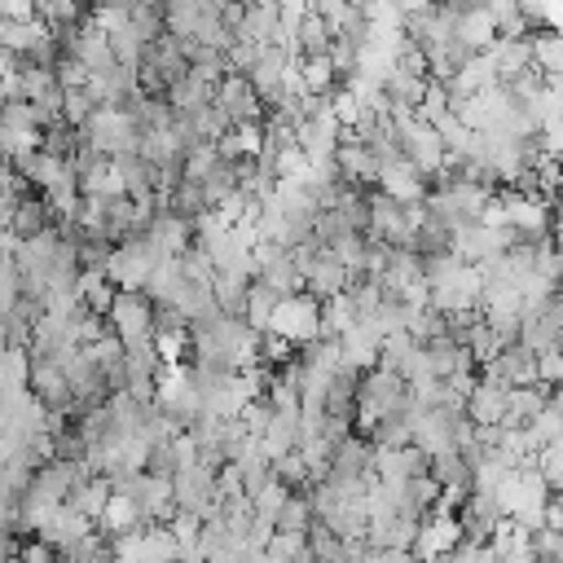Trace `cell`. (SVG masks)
<instances>
[{
    "instance_id": "cell-1",
    "label": "cell",
    "mask_w": 563,
    "mask_h": 563,
    "mask_svg": "<svg viewBox=\"0 0 563 563\" xmlns=\"http://www.w3.org/2000/svg\"><path fill=\"white\" fill-rule=\"evenodd\" d=\"M405 405H413V387H409L405 374L383 369V365L365 369L361 374V396H356V431L369 427V422H378L383 413L405 409Z\"/></svg>"
},
{
    "instance_id": "cell-2",
    "label": "cell",
    "mask_w": 563,
    "mask_h": 563,
    "mask_svg": "<svg viewBox=\"0 0 563 563\" xmlns=\"http://www.w3.org/2000/svg\"><path fill=\"white\" fill-rule=\"evenodd\" d=\"M79 132H84L88 145H97L101 154L119 158V154H136V150H141V132H145V128L132 119L128 106H101Z\"/></svg>"
},
{
    "instance_id": "cell-3",
    "label": "cell",
    "mask_w": 563,
    "mask_h": 563,
    "mask_svg": "<svg viewBox=\"0 0 563 563\" xmlns=\"http://www.w3.org/2000/svg\"><path fill=\"white\" fill-rule=\"evenodd\" d=\"M519 343H528L537 356L541 352H563V295H545V299H528L523 303V330Z\"/></svg>"
},
{
    "instance_id": "cell-4",
    "label": "cell",
    "mask_w": 563,
    "mask_h": 563,
    "mask_svg": "<svg viewBox=\"0 0 563 563\" xmlns=\"http://www.w3.org/2000/svg\"><path fill=\"white\" fill-rule=\"evenodd\" d=\"M158 264H163V251L150 238H132V242H119L114 246V260H110V273L106 277L119 290H145Z\"/></svg>"
},
{
    "instance_id": "cell-5",
    "label": "cell",
    "mask_w": 563,
    "mask_h": 563,
    "mask_svg": "<svg viewBox=\"0 0 563 563\" xmlns=\"http://www.w3.org/2000/svg\"><path fill=\"white\" fill-rule=\"evenodd\" d=\"M216 475L211 466L202 462H189L180 466V475L172 479L176 484V515H194V519H211L220 510V497H216Z\"/></svg>"
},
{
    "instance_id": "cell-6",
    "label": "cell",
    "mask_w": 563,
    "mask_h": 563,
    "mask_svg": "<svg viewBox=\"0 0 563 563\" xmlns=\"http://www.w3.org/2000/svg\"><path fill=\"white\" fill-rule=\"evenodd\" d=\"M268 334H282V339H290L295 347L321 339V299H312L308 290H303V295H286L282 308H277V317H273V330H268Z\"/></svg>"
},
{
    "instance_id": "cell-7",
    "label": "cell",
    "mask_w": 563,
    "mask_h": 563,
    "mask_svg": "<svg viewBox=\"0 0 563 563\" xmlns=\"http://www.w3.org/2000/svg\"><path fill=\"white\" fill-rule=\"evenodd\" d=\"M216 106L224 110V119L233 128H251V123L268 119V106L260 101V92H255V84L246 75H224L220 88H216Z\"/></svg>"
},
{
    "instance_id": "cell-8",
    "label": "cell",
    "mask_w": 563,
    "mask_h": 563,
    "mask_svg": "<svg viewBox=\"0 0 563 563\" xmlns=\"http://www.w3.org/2000/svg\"><path fill=\"white\" fill-rule=\"evenodd\" d=\"M479 374L501 387H532L541 383V356L528 343H506L488 365H479Z\"/></svg>"
},
{
    "instance_id": "cell-9",
    "label": "cell",
    "mask_w": 563,
    "mask_h": 563,
    "mask_svg": "<svg viewBox=\"0 0 563 563\" xmlns=\"http://www.w3.org/2000/svg\"><path fill=\"white\" fill-rule=\"evenodd\" d=\"M154 303L145 290H119L114 308H110V330L123 339V343H141V339H154Z\"/></svg>"
},
{
    "instance_id": "cell-10",
    "label": "cell",
    "mask_w": 563,
    "mask_h": 563,
    "mask_svg": "<svg viewBox=\"0 0 563 563\" xmlns=\"http://www.w3.org/2000/svg\"><path fill=\"white\" fill-rule=\"evenodd\" d=\"M510 391H515V387H501V383H493V378H484V374H479L475 391L466 396V418H471L475 427H506Z\"/></svg>"
},
{
    "instance_id": "cell-11",
    "label": "cell",
    "mask_w": 563,
    "mask_h": 563,
    "mask_svg": "<svg viewBox=\"0 0 563 563\" xmlns=\"http://www.w3.org/2000/svg\"><path fill=\"white\" fill-rule=\"evenodd\" d=\"M427 92H431V75H409V70L391 66L387 79H383V97H387L391 114H418Z\"/></svg>"
},
{
    "instance_id": "cell-12",
    "label": "cell",
    "mask_w": 563,
    "mask_h": 563,
    "mask_svg": "<svg viewBox=\"0 0 563 563\" xmlns=\"http://www.w3.org/2000/svg\"><path fill=\"white\" fill-rule=\"evenodd\" d=\"M418 405H405V409H396V413H383L378 422H369V427H361V435L374 444V449H405V444H413V431H418Z\"/></svg>"
},
{
    "instance_id": "cell-13",
    "label": "cell",
    "mask_w": 563,
    "mask_h": 563,
    "mask_svg": "<svg viewBox=\"0 0 563 563\" xmlns=\"http://www.w3.org/2000/svg\"><path fill=\"white\" fill-rule=\"evenodd\" d=\"M158 251H163V260H180L189 246H194V220H185V216H176V211H158L154 220H150V233H145Z\"/></svg>"
},
{
    "instance_id": "cell-14",
    "label": "cell",
    "mask_w": 563,
    "mask_h": 563,
    "mask_svg": "<svg viewBox=\"0 0 563 563\" xmlns=\"http://www.w3.org/2000/svg\"><path fill=\"white\" fill-rule=\"evenodd\" d=\"M422 352H427V365H431V374H435L440 383L479 369L475 352H471L466 343H457V339H431V343H422Z\"/></svg>"
},
{
    "instance_id": "cell-15",
    "label": "cell",
    "mask_w": 563,
    "mask_h": 563,
    "mask_svg": "<svg viewBox=\"0 0 563 563\" xmlns=\"http://www.w3.org/2000/svg\"><path fill=\"white\" fill-rule=\"evenodd\" d=\"M216 88H220V75L216 70H202V66H194L172 92H167V101L176 106V114H194V110H202V106H211L216 101Z\"/></svg>"
},
{
    "instance_id": "cell-16",
    "label": "cell",
    "mask_w": 563,
    "mask_h": 563,
    "mask_svg": "<svg viewBox=\"0 0 563 563\" xmlns=\"http://www.w3.org/2000/svg\"><path fill=\"white\" fill-rule=\"evenodd\" d=\"M9 167H13V163H9ZM18 172H22V176H26V185H31L35 194H44V198H48L57 185H66V180L75 176V167H70L66 158L48 154V150H40V154H31L26 163H18Z\"/></svg>"
},
{
    "instance_id": "cell-17",
    "label": "cell",
    "mask_w": 563,
    "mask_h": 563,
    "mask_svg": "<svg viewBox=\"0 0 563 563\" xmlns=\"http://www.w3.org/2000/svg\"><path fill=\"white\" fill-rule=\"evenodd\" d=\"M110 501H114V484L106 479V475H84L79 484H75V493H70V510H79L84 519H92V523H101L106 519V510H110Z\"/></svg>"
},
{
    "instance_id": "cell-18",
    "label": "cell",
    "mask_w": 563,
    "mask_h": 563,
    "mask_svg": "<svg viewBox=\"0 0 563 563\" xmlns=\"http://www.w3.org/2000/svg\"><path fill=\"white\" fill-rule=\"evenodd\" d=\"M70 62H79L88 75H106L110 66H119V57H114V48H110V35H106L101 26H84V35H79Z\"/></svg>"
},
{
    "instance_id": "cell-19",
    "label": "cell",
    "mask_w": 563,
    "mask_h": 563,
    "mask_svg": "<svg viewBox=\"0 0 563 563\" xmlns=\"http://www.w3.org/2000/svg\"><path fill=\"white\" fill-rule=\"evenodd\" d=\"M330 44H334V26H330L317 9H308L303 22H299V31H295V57H299V62H308V57H330Z\"/></svg>"
},
{
    "instance_id": "cell-20",
    "label": "cell",
    "mask_w": 563,
    "mask_h": 563,
    "mask_svg": "<svg viewBox=\"0 0 563 563\" xmlns=\"http://www.w3.org/2000/svg\"><path fill=\"white\" fill-rule=\"evenodd\" d=\"M75 176H79L84 198H114V194H123V180H119V172H114V158H110V154H97L92 163L75 167Z\"/></svg>"
},
{
    "instance_id": "cell-21",
    "label": "cell",
    "mask_w": 563,
    "mask_h": 563,
    "mask_svg": "<svg viewBox=\"0 0 563 563\" xmlns=\"http://www.w3.org/2000/svg\"><path fill=\"white\" fill-rule=\"evenodd\" d=\"M427 475H431L440 488H462V493L475 488V471H471V462H466L462 449H440V453H431Z\"/></svg>"
},
{
    "instance_id": "cell-22",
    "label": "cell",
    "mask_w": 563,
    "mask_h": 563,
    "mask_svg": "<svg viewBox=\"0 0 563 563\" xmlns=\"http://www.w3.org/2000/svg\"><path fill=\"white\" fill-rule=\"evenodd\" d=\"M554 396V387L550 383H532V387H515L510 391V409H506V427H528L541 409H545V400Z\"/></svg>"
},
{
    "instance_id": "cell-23",
    "label": "cell",
    "mask_w": 563,
    "mask_h": 563,
    "mask_svg": "<svg viewBox=\"0 0 563 563\" xmlns=\"http://www.w3.org/2000/svg\"><path fill=\"white\" fill-rule=\"evenodd\" d=\"M163 207H167V211H176V216H185V220H202V216L211 211V202H207V189H202L198 180H185V176H180V180L167 189Z\"/></svg>"
},
{
    "instance_id": "cell-24",
    "label": "cell",
    "mask_w": 563,
    "mask_h": 563,
    "mask_svg": "<svg viewBox=\"0 0 563 563\" xmlns=\"http://www.w3.org/2000/svg\"><path fill=\"white\" fill-rule=\"evenodd\" d=\"M282 290H273V286H264V282H255L251 286V299H246V325L251 330H260V334H268L273 330V317H277V308H282Z\"/></svg>"
},
{
    "instance_id": "cell-25",
    "label": "cell",
    "mask_w": 563,
    "mask_h": 563,
    "mask_svg": "<svg viewBox=\"0 0 563 563\" xmlns=\"http://www.w3.org/2000/svg\"><path fill=\"white\" fill-rule=\"evenodd\" d=\"M532 57H537V70L545 79H563V31H550L541 26L532 35Z\"/></svg>"
},
{
    "instance_id": "cell-26",
    "label": "cell",
    "mask_w": 563,
    "mask_h": 563,
    "mask_svg": "<svg viewBox=\"0 0 563 563\" xmlns=\"http://www.w3.org/2000/svg\"><path fill=\"white\" fill-rule=\"evenodd\" d=\"M457 35H462L475 53H488V48L497 44V18H493L488 9H471V13H462Z\"/></svg>"
},
{
    "instance_id": "cell-27",
    "label": "cell",
    "mask_w": 563,
    "mask_h": 563,
    "mask_svg": "<svg viewBox=\"0 0 563 563\" xmlns=\"http://www.w3.org/2000/svg\"><path fill=\"white\" fill-rule=\"evenodd\" d=\"M453 242H457V229L453 224H444L440 216H422V224H418V255H440V251H453Z\"/></svg>"
},
{
    "instance_id": "cell-28",
    "label": "cell",
    "mask_w": 563,
    "mask_h": 563,
    "mask_svg": "<svg viewBox=\"0 0 563 563\" xmlns=\"http://www.w3.org/2000/svg\"><path fill=\"white\" fill-rule=\"evenodd\" d=\"M312 523H317L312 497L308 493H290L286 506H282V515H277V532H312Z\"/></svg>"
},
{
    "instance_id": "cell-29",
    "label": "cell",
    "mask_w": 563,
    "mask_h": 563,
    "mask_svg": "<svg viewBox=\"0 0 563 563\" xmlns=\"http://www.w3.org/2000/svg\"><path fill=\"white\" fill-rule=\"evenodd\" d=\"M110 48H114V57H119V66H132V70H141V62H145V53H150V40L128 22L123 31H114L110 35Z\"/></svg>"
},
{
    "instance_id": "cell-30",
    "label": "cell",
    "mask_w": 563,
    "mask_h": 563,
    "mask_svg": "<svg viewBox=\"0 0 563 563\" xmlns=\"http://www.w3.org/2000/svg\"><path fill=\"white\" fill-rule=\"evenodd\" d=\"M418 347H422V343H418V339H413L409 330H396V334H387V339H383V347H378V365H383V369H396V374H400V369L409 365V356H413Z\"/></svg>"
},
{
    "instance_id": "cell-31",
    "label": "cell",
    "mask_w": 563,
    "mask_h": 563,
    "mask_svg": "<svg viewBox=\"0 0 563 563\" xmlns=\"http://www.w3.org/2000/svg\"><path fill=\"white\" fill-rule=\"evenodd\" d=\"M537 471H541V479H545L554 493L563 488V440H554V444L537 449Z\"/></svg>"
},
{
    "instance_id": "cell-32",
    "label": "cell",
    "mask_w": 563,
    "mask_h": 563,
    "mask_svg": "<svg viewBox=\"0 0 563 563\" xmlns=\"http://www.w3.org/2000/svg\"><path fill=\"white\" fill-rule=\"evenodd\" d=\"M154 339H189V317L180 308H158L154 312Z\"/></svg>"
},
{
    "instance_id": "cell-33",
    "label": "cell",
    "mask_w": 563,
    "mask_h": 563,
    "mask_svg": "<svg viewBox=\"0 0 563 563\" xmlns=\"http://www.w3.org/2000/svg\"><path fill=\"white\" fill-rule=\"evenodd\" d=\"M532 554H537V563L541 559H563V532L559 528H532Z\"/></svg>"
},
{
    "instance_id": "cell-34",
    "label": "cell",
    "mask_w": 563,
    "mask_h": 563,
    "mask_svg": "<svg viewBox=\"0 0 563 563\" xmlns=\"http://www.w3.org/2000/svg\"><path fill=\"white\" fill-rule=\"evenodd\" d=\"M0 9H4V18H18V22H31V18H40L35 0H0Z\"/></svg>"
},
{
    "instance_id": "cell-35",
    "label": "cell",
    "mask_w": 563,
    "mask_h": 563,
    "mask_svg": "<svg viewBox=\"0 0 563 563\" xmlns=\"http://www.w3.org/2000/svg\"><path fill=\"white\" fill-rule=\"evenodd\" d=\"M369 563H418V554L413 550H374Z\"/></svg>"
},
{
    "instance_id": "cell-36",
    "label": "cell",
    "mask_w": 563,
    "mask_h": 563,
    "mask_svg": "<svg viewBox=\"0 0 563 563\" xmlns=\"http://www.w3.org/2000/svg\"><path fill=\"white\" fill-rule=\"evenodd\" d=\"M391 4L400 9V18H413V13H422V9L431 4V0H391Z\"/></svg>"
},
{
    "instance_id": "cell-37",
    "label": "cell",
    "mask_w": 563,
    "mask_h": 563,
    "mask_svg": "<svg viewBox=\"0 0 563 563\" xmlns=\"http://www.w3.org/2000/svg\"><path fill=\"white\" fill-rule=\"evenodd\" d=\"M541 563H559V559H541Z\"/></svg>"
}]
</instances>
